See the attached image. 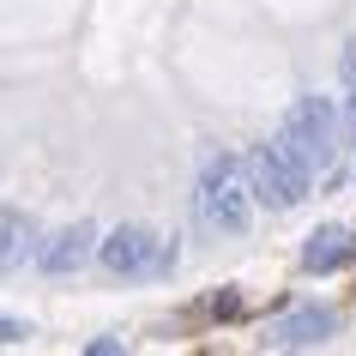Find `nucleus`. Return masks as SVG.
Here are the masks:
<instances>
[{"label":"nucleus","instance_id":"obj_1","mask_svg":"<svg viewBox=\"0 0 356 356\" xmlns=\"http://www.w3.org/2000/svg\"><path fill=\"white\" fill-rule=\"evenodd\" d=\"M193 218L218 236H242L254 224V181H248V157L218 151L206 157V169L193 175Z\"/></svg>","mask_w":356,"mask_h":356},{"label":"nucleus","instance_id":"obj_2","mask_svg":"<svg viewBox=\"0 0 356 356\" xmlns=\"http://www.w3.org/2000/svg\"><path fill=\"white\" fill-rule=\"evenodd\" d=\"M248 181H254V200L272 211H290L308 200V181H314V169L302 163L296 151L284 145V139H266V145L248 151Z\"/></svg>","mask_w":356,"mask_h":356},{"label":"nucleus","instance_id":"obj_3","mask_svg":"<svg viewBox=\"0 0 356 356\" xmlns=\"http://www.w3.org/2000/svg\"><path fill=\"white\" fill-rule=\"evenodd\" d=\"M97 266L115 272V278H163L169 266H175V242L157 236V229H145V224H121L97 242Z\"/></svg>","mask_w":356,"mask_h":356},{"label":"nucleus","instance_id":"obj_4","mask_svg":"<svg viewBox=\"0 0 356 356\" xmlns=\"http://www.w3.org/2000/svg\"><path fill=\"white\" fill-rule=\"evenodd\" d=\"M278 139L296 151L308 169H326L338 157V103L332 97H296L278 121Z\"/></svg>","mask_w":356,"mask_h":356},{"label":"nucleus","instance_id":"obj_5","mask_svg":"<svg viewBox=\"0 0 356 356\" xmlns=\"http://www.w3.org/2000/svg\"><path fill=\"white\" fill-rule=\"evenodd\" d=\"M332 332H338V308L302 302V308H290V314H278L266 326V350H314V344H326Z\"/></svg>","mask_w":356,"mask_h":356},{"label":"nucleus","instance_id":"obj_6","mask_svg":"<svg viewBox=\"0 0 356 356\" xmlns=\"http://www.w3.org/2000/svg\"><path fill=\"white\" fill-rule=\"evenodd\" d=\"M97 224H67V229H55L49 242H37V266L49 272V278H67V272H79L85 260H97Z\"/></svg>","mask_w":356,"mask_h":356},{"label":"nucleus","instance_id":"obj_7","mask_svg":"<svg viewBox=\"0 0 356 356\" xmlns=\"http://www.w3.org/2000/svg\"><path fill=\"white\" fill-rule=\"evenodd\" d=\"M356 254V236L344 224H320L308 242H302V272H314V278H332L338 266H350Z\"/></svg>","mask_w":356,"mask_h":356},{"label":"nucleus","instance_id":"obj_8","mask_svg":"<svg viewBox=\"0 0 356 356\" xmlns=\"http://www.w3.org/2000/svg\"><path fill=\"white\" fill-rule=\"evenodd\" d=\"M37 242H42V236H37V218H31V211L0 206V272L37 260Z\"/></svg>","mask_w":356,"mask_h":356},{"label":"nucleus","instance_id":"obj_9","mask_svg":"<svg viewBox=\"0 0 356 356\" xmlns=\"http://www.w3.org/2000/svg\"><path fill=\"white\" fill-rule=\"evenodd\" d=\"M24 338H31V326H24V320L0 314V344H24Z\"/></svg>","mask_w":356,"mask_h":356},{"label":"nucleus","instance_id":"obj_10","mask_svg":"<svg viewBox=\"0 0 356 356\" xmlns=\"http://www.w3.org/2000/svg\"><path fill=\"white\" fill-rule=\"evenodd\" d=\"M211 314H218V320H229V314H242V296H218V302H211Z\"/></svg>","mask_w":356,"mask_h":356},{"label":"nucleus","instance_id":"obj_11","mask_svg":"<svg viewBox=\"0 0 356 356\" xmlns=\"http://www.w3.org/2000/svg\"><path fill=\"white\" fill-rule=\"evenodd\" d=\"M344 85H356V42L344 49Z\"/></svg>","mask_w":356,"mask_h":356},{"label":"nucleus","instance_id":"obj_12","mask_svg":"<svg viewBox=\"0 0 356 356\" xmlns=\"http://www.w3.org/2000/svg\"><path fill=\"white\" fill-rule=\"evenodd\" d=\"M344 127L356 133V85H350V97H344Z\"/></svg>","mask_w":356,"mask_h":356}]
</instances>
